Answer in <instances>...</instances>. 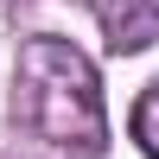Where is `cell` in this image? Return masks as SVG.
Here are the masks:
<instances>
[{
    "mask_svg": "<svg viewBox=\"0 0 159 159\" xmlns=\"http://www.w3.org/2000/svg\"><path fill=\"white\" fill-rule=\"evenodd\" d=\"M13 115L64 159H102L108 153V108L102 76L70 38H25L13 70Z\"/></svg>",
    "mask_w": 159,
    "mask_h": 159,
    "instance_id": "obj_1",
    "label": "cell"
},
{
    "mask_svg": "<svg viewBox=\"0 0 159 159\" xmlns=\"http://www.w3.org/2000/svg\"><path fill=\"white\" fill-rule=\"evenodd\" d=\"M127 134H134V147L147 153V159H159V76H153L147 89H140L134 115H127Z\"/></svg>",
    "mask_w": 159,
    "mask_h": 159,
    "instance_id": "obj_2",
    "label": "cell"
}]
</instances>
